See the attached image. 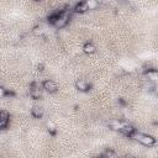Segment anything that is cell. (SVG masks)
<instances>
[{"label": "cell", "mask_w": 158, "mask_h": 158, "mask_svg": "<svg viewBox=\"0 0 158 158\" xmlns=\"http://www.w3.org/2000/svg\"><path fill=\"white\" fill-rule=\"evenodd\" d=\"M42 32H43V31H42V28H41V27H38V26H36V27L33 28V33H35L36 36L42 35Z\"/></svg>", "instance_id": "15"}, {"label": "cell", "mask_w": 158, "mask_h": 158, "mask_svg": "<svg viewBox=\"0 0 158 158\" xmlns=\"http://www.w3.org/2000/svg\"><path fill=\"white\" fill-rule=\"evenodd\" d=\"M69 19H70V12H69V10L67 9V7H64V10H63V12L60 14V16L52 23L56 28H63V27H65L67 26V23L69 22Z\"/></svg>", "instance_id": "2"}, {"label": "cell", "mask_w": 158, "mask_h": 158, "mask_svg": "<svg viewBox=\"0 0 158 158\" xmlns=\"http://www.w3.org/2000/svg\"><path fill=\"white\" fill-rule=\"evenodd\" d=\"M38 70H43V64H38Z\"/></svg>", "instance_id": "18"}, {"label": "cell", "mask_w": 158, "mask_h": 158, "mask_svg": "<svg viewBox=\"0 0 158 158\" xmlns=\"http://www.w3.org/2000/svg\"><path fill=\"white\" fill-rule=\"evenodd\" d=\"M10 121V115L7 111L5 110H0V128H5L7 127Z\"/></svg>", "instance_id": "7"}, {"label": "cell", "mask_w": 158, "mask_h": 158, "mask_svg": "<svg viewBox=\"0 0 158 158\" xmlns=\"http://www.w3.org/2000/svg\"><path fill=\"white\" fill-rule=\"evenodd\" d=\"M118 132L122 133V135L126 136V137H131V138H132V136H133L135 132H136V128H135L132 125H130V123H125V125L122 126V128H121Z\"/></svg>", "instance_id": "6"}, {"label": "cell", "mask_w": 158, "mask_h": 158, "mask_svg": "<svg viewBox=\"0 0 158 158\" xmlns=\"http://www.w3.org/2000/svg\"><path fill=\"white\" fill-rule=\"evenodd\" d=\"M5 91H6V89L0 86V98H5Z\"/></svg>", "instance_id": "16"}, {"label": "cell", "mask_w": 158, "mask_h": 158, "mask_svg": "<svg viewBox=\"0 0 158 158\" xmlns=\"http://www.w3.org/2000/svg\"><path fill=\"white\" fill-rule=\"evenodd\" d=\"M48 132H49L52 136H54V135H56V130H54V127H48Z\"/></svg>", "instance_id": "17"}, {"label": "cell", "mask_w": 158, "mask_h": 158, "mask_svg": "<svg viewBox=\"0 0 158 158\" xmlns=\"http://www.w3.org/2000/svg\"><path fill=\"white\" fill-rule=\"evenodd\" d=\"M93 158H104V157H102V156H101V154H100V156H94V157H93Z\"/></svg>", "instance_id": "19"}, {"label": "cell", "mask_w": 158, "mask_h": 158, "mask_svg": "<svg viewBox=\"0 0 158 158\" xmlns=\"http://www.w3.org/2000/svg\"><path fill=\"white\" fill-rule=\"evenodd\" d=\"M125 123H126V122H122V121H118V120H112V121H110V122H109V126L111 127V130L120 131Z\"/></svg>", "instance_id": "11"}, {"label": "cell", "mask_w": 158, "mask_h": 158, "mask_svg": "<svg viewBox=\"0 0 158 158\" xmlns=\"http://www.w3.org/2000/svg\"><path fill=\"white\" fill-rule=\"evenodd\" d=\"M132 138H135L136 141H138L143 146H147V147H152L156 144V138L151 135H147V133H141V132H135V135L132 136Z\"/></svg>", "instance_id": "1"}, {"label": "cell", "mask_w": 158, "mask_h": 158, "mask_svg": "<svg viewBox=\"0 0 158 158\" xmlns=\"http://www.w3.org/2000/svg\"><path fill=\"white\" fill-rule=\"evenodd\" d=\"M144 74L148 77V79L151 81H157L158 80V72L156 69H148L144 72Z\"/></svg>", "instance_id": "12"}, {"label": "cell", "mask_w": 158, "mask_h": 158, "mask_svg": "<svg viewBox=\"0 0 158 158\" xmlns=\"http://www.w3.org/2000/svg\"><path fill=\"white\" fill-rule=\"evenodd\" d=\"M73 11L77 12V14H83V12L88 11V7H86V5H85V1H79V2H77V4L74 5Z\"/></svg>", "instance_id": "10"}, {"label": "cell", "mask_w": 158, "mask_h": 158, "mask_svg": "<svg viewBox=\"0 0 158 158\" xmlns=\"http://www.w3.org/2000/svg\"><path fill=\"white\" fill-rule=\"evenodd\" d=\"M43 114H44V110H43L42 106H40V105L32 106V109H31V115H32L35 118H41V117L43 116Z\"/></svg>", "instance_id": "8"}, {"label": "cell", "mask_w": 158, "mask_h": 158, "mask_svg": "<svg viewBox=\"0 0 158 158\" xmlns=\"http://www.w3.org/2000/svg\"><path fill=\"white\" fill-rule=\"evenodd\" d=\"M101 156H102L104 158H118V154H117L114 149H110V148L105 149L104 153H102Z\"/></svg>", "instance_id": "13"}, {"label": "cell", "mask_w": 158, "mask_h": 158, "mask_svg": "<svg viewBox=\"0 0 158 158\" xmlns=\"http://www.w3.org/2000/svg\"><path fill=\"white\" fill-rule=\"evenodd\" d=\"M85 5H86L88 10H95L99 6V1H96V0H86Z\"/></svg>", "instance_id": "14"}, {"label": "cell", "mask_w": 158, "mask_h": 158, "mask_svg": "<svg viewBox=\"0 0 158 158\" xmlns=\"http://www.w3.org/2000/svg\"><path fill=\"white\" fill-rule=\"evenodd\" d=\"M28 91H30V96L32 99L37 100L42 96V85L37 81H32L28 86Z\"/></svg>", "instance_id": "3"}, {"label": "cell", "mask_w": 158, "mask_h": 158, "mask_svg": "<svg viewBox=\"0 0 158 158\" xmlns=\"http://www.w3.org/2000/svg\"><path fill=\"white\" fill-rule=\"evenodd\" d=\"M42 85V89H44L47 93H56L57 90H58V85H57V83L54 81V80H52V79H46V80H43V83L41 84Z\"/></svg>", "instance_id": "4"}, {"label": "cell", "mask_w": 158, "mask_h": 158, "mask_svg": "<svg viewBox=\"0 0 158 158\" xmlns=\"http://www.w3.org/2000/svg\"><path fill=\"white\" fill-rule=\"evenodd\" d=\"M125 158H135V157H132V156H126Z\"/></svg>", "instance_id": "20"}, {"label": "cell", "mask_w": 158, "mask_h": 158, "mask_svg": "<svg viewBox=\"0 0 158 158\" xmlns=\"http://www.w3.org/2000/svg\"><path fill=\"white\" fill-rule=\"evenodd\" d=\"M95 51H96V47H95V44L93 42H85L83 44V52L84 53L93 54V53H95Z\"/></svg>", "instance_id": "9"}, {"label": "cell", "mask_w": 158, "mask_h": 158, "mask_svg": "<svg viewBox=\"0 0 158 158\" xmlns=\"http://www.w3.org/2000/svg\"><path fill=\"white\" fill-rule=\"evenodd\" d=\"M75 88H77L79 91H81V93H86V91L90 90L91 85H90V83H88L86 80H84V79H79V80L75 81Z\"/></svg>", "instance_id": "5"}]
</instances>
